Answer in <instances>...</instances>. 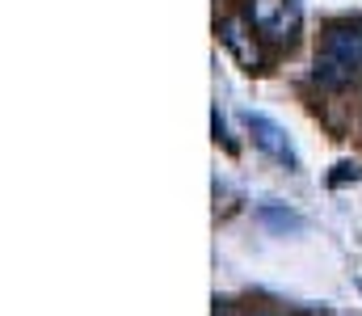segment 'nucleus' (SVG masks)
I'll return each mask as SVG.
<instances>
[{"instance_id": "1", "label": "nucleus", "mask_w": 362, "mask_h": 316, "mask_svg": "<svg viewBox=\"0 0 362 316\" xmlns=\"http://www.w3.org/2000/svg\"><path fill=\"white\" fill-rule=\"evenodd\" d=\"M362 72V21H333L320 38L312 81L325 89H346Z\"/></svg>"}, {"instance_id": "2", "label": "nucleus", "mask_w": 362, "mask_h": 316, "mask_svg": "<svg viewBox=\"0 0 362 316\" xmlns=\"http://www.w3.org/2000/svg\"><path fill=\"white\" fill-rule=\"evenodd\" d=\"M245 17L266 42H278V47L295 42V34H299L295 0H245Z\"/></svg>"}, {"instance_id": "3", "label": "nucleus", "mask_w": 362, "mask_h": 316, "mask_svg": "<svg viewBox=\"0 0 362 316\" xmlns=\"http://www.w3.org/2000/svg\"><path fill=\"white\" fill-rule=\"evenodd\" d=\"M245 127H249V135H253V144L270 156V160H278L282 169H299V156H295V148H291V139H286V131L274 122V118H266V114H257V110H245Z\"/></svg>"}, {"instance_id": "4", "label": "nucleus", "mask_w": 362, "mask_h": 316, "mask_svg": "<svg viewBox=\"0 0 362 316\" xmlns=\"http://www.w3.org/2000/svg\"><path fill=\"white\" fill-rule=\"evenodd\" d=\"M215 30H219V42L236 55V64H240L245 72H262V68H266V55H262L257 38L249 34V25H245L240 17H223Z\"/></svg>"}, {"instance_id": "5", "label": "nucleus", "mask_w": 362, "mask_h": 316, "mask_svg": "<svg viewBox=\"0 0 362 316\" xmlns=\"http://www.w3.org/2000/svg\"><path fill=\"white\" fill-rule=\"evenodd\" d=\"M257 219H262L266 228H274V232H303V228H308L299 211L278 207V203H262V207H257Z\"/></svg>"}, {"instance_id": "6", "label": "nucleus", "mask_w": 362, "mask_h": 316, "mask_svg": "<svg viewBox=\"0 0 362 316\" xmlns=\"http://www.w3.org/2000/svg\"><path fill=\"white\" fill-rule=\"evenodd\" d=\"M358 177H362V169H358V165H350V160H346V165H337V173H333L329 182H333V186H346V182H358Z\"/></svg>"}, {"instance_id": "7", "label": "nucleus", "mask_w": 362, "mask_h": 316, "mask_svg": "<svg viewBox=\"0 0 362 316\" xmlns=\"http://www.w3.org/2000/svg\"><path fill=\"white\" fill-rule=\"evenodd\" d=\"M358 287H362V283H358Z\"/></svg>"}]
</instances>
